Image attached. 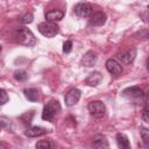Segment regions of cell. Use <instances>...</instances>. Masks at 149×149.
<instances>
[{"instance_id":"6da1fadb","label":"cell","mask_w":149,"mask_h":149,"mask_svg":"<svg viewBox=\"0 0 149 149\" xmlns=\"http://www.w3.org/2000/svg\"><path fill=\"white\" fill-rule=\"evenodd\" d=\"M14 37L15 41L24 47H34L36 44V37L35 35L31 33L30 29L26 28V27H20L15 30L14 33Z\"/></svg>"},{"instance_id":"7a4b0ae2","label":"cell","mask_w":149,"mask_h":149,"mask_svg":"<svg viewBox=\"0 0 149 149\" xmlns=\"http://www.w3.org/2000/svg\"><path fill=\"white\" fill-rule=\"evenodd\" d=\"M59 112H61V104L58 102V100H50L49 102H47V105L43 108L42 119L47 121H54V119Z\"/></svg>"},{"instance_id":"3957f363","label":"cell","mask_w":149,"mask_h":149,"mask_svg":"<svg viewBox=\"0 0 149 149\" xmlns=\"http://www.w3.org/2000/svg\"><path fill=\"white\" fill-rule=\"evenodd\" d=\"M37 29H38V31H40L43 36H45V37H48V38L55 37V36L58 34V31H59V28H58V26H57L56 23H54V22H48V21L41 22V23L37 26Z\"/></svg>"},{"instance_id":"277c9868","label":"cell","mask_w":149,"mask_h":149,"mask_svg":"<svg viewBox=\"0 0 149 149\" xmlns=\"http://www.w3.org/2000/svg\"><path fill=\"white\" fill-rule=\"evenodd\" d=\"M87 109L90 112L91 115H93L94 118H104L106 115V106L102 101L100 100H93L87 105Z\"/></svg>"},{"instance_id":"5b68a950","label":"cell","mask_w":149,"mask_h":149,"mask_svg":"<svg viewBox=\"0 0 149 149\" xmlns=\"http://www.w3.org/2000/svg\"><path fill=\"white\" fill-rule=\"evenodd\" d=\"M122 95L129 100H142L144 98V92L139 86H130L122 91Z\"/></svg>"},{"instance_id":"8992f818","label":"cell","mask_w":149,"mask_h":149,"mask_svg":"<svg viewBox=\"0 0 149 149\" xmlns=\"http://www.w3.org/2000/svg\"><path fill=\"white\" fill-rule=\"evenodd\" d=\"M73 10H74V14L79 17H88L92 15L93 7L88 2H79L74 6Z\"/></svg>"},{"instance_id":"52a82bcc","label":"cell","mask_w":149,"mask_h":149,"mask_svg":"<svg viewBox=\"0 0 149 149\" xmlns=\"http://www.w3.org/2000/svg\"><path fill=\"white\" fill-rule=\"evenodd\" d=\"M80 95H81L80 90H78V88H71V90L65 94V97H64L65 105H66V106H69V107H71V106L76 105V104L79 101Z\"/></svg>"},{"instance_id":"ba28073f","label":"cell","mask_w":149,"mask_h":149,"mask_svg":"<svg viewBox=\"0 0 149 149\" xmlns=\"http://www.w3.org/2000/svg\"><path fill=\"white\" fill-rule=\"evenodd\" d=\"M105 66H106V70H107L109 73L114 74V76H119V74H121V72H122L121 64H120L116 59H114V58L107 59L106 63H105Z\"/></svg>"},{"instance_id":"9c48e42d","label":"cell","mask_w":149,"mask_h":149,"mask_svg":"<svg viewBox=\"0 0 149 149\" xmlns=\"http://www.w3.org/2000/svg\"><path fill=\"white\" fill-rule=\"evenodd\" d=\"M107 20V15L104 12H97L93 15H91V19L88 21V24L92 27H100L104 26Z\"/></svg>"},{"instance_id":"30bf717a","label":"cell","mask_w":149,"mask_h":149,"mask_svg":"<svg viewBox=\"0 0 149 149\" xmlns=\"http://www.w3.org/2000/svg\"><path fill=\"white\" fill-rule=\"evenodd\" d=\"M97 54L92 50L87 51L84 54V56L81 57L80 59V64L84 65V66H87V68H91V66H94L95 63H97Z\"/></svg>"},{"instance_id":"8fae6325","label":"cell","mask_w":149,"mask_h":149,"mask_svg":"<svg viewBox=\"0 0 149 149\" xmlns=\"http://www.w3.org/2000/svg\"><path fill=\"white\" fill-rule=\"evenodd\" d=\"M92 147H93V149H109V143L105 135L98 134L93 137Z\"/></svg>"},{"instance_id":"7c38bea8","label":"cell","mask_w":149,"mask_h":149,"mask_svg":"<svg viewBox=\"0 0 149 149\" xmlns=\"http://www.w3.org/2000/svg\"><path fill=\"white\" fill-rule=\"evenodd\" d=\"M101 80H102V74H101V72H99V71H93V72H91V73L86 77L85 84L88 85V86L94 87V86H98V85L101 83Z\"/></svg>"},{"instance_id":"4fadbf2b","label":"cell","mask_w":149,"mask_h":149,"mask_svg":"<svg viewBox=\"0 0 149 149\" xmlns=\"http://www.w3.org/2000/svg\"><path fill=\"white\" fill-rule=\"evenodd\" d=\"M64 12L61 9H50L45 12V19L48 22H54L56 23L57 21H61L64 17Z\"/></svg>"},{"instance_id":"5bb4252c","label":"cell","mask_w":149,"mask_h":149,"mask_svg":"<svg viewBox=\"0 0 149 149\" xmlns=\"http://www.w3.org/2000/svg\"><path fill=\"white\" fill-rule=\"evenodd\" d=\"M135 57H136V49H135V48H130V49H128V50H126L125 52H122V54L119 55L120 61H121L123 64H126V65L133 63L134 59H135Z\"/></svg>"},{"instance_id":"9a60e30c","label":"cell","mask_w":149,"mask_h":149,"mask_svg":"<svg viewBox=\"0 0 149 149\" xmlns=\"http://www.w3.org/2000/svg\"><path fill=\"white\" fill-rule=\"evenodd\" d=\"M115 140H116V144H118L119 149H132L130 142H129V139L127 137V135H125L122 133H118L115 136Z\"/></svg>"},{"instance_id":"2e32d148","label":"cell","mask_w":149,"mask_h":149,"mask_svg":"<svg viewBox=\"0 0 149 149\" xmlns=\"http://www.w3.org/2000/svg\"><path fill=\"white\" fill-rule=\"evenodd\" d=\"M47 129L43 128V127H38V126H34V127H30L26 130V136L28 137H38V136H42L44 134H47Z\"/></svg>"},{"instance_id":"e0dca14e","label":"cell","mask_w":149,"mask_h":149,"mask_svg":"<svg viewBox=\"0 0 149 149\" xmlns=\"http://www.w3.org/2000/svg\"><path fill=\"white\" fill-rule=\"evenodd\" d=\"M24 97L30 100V101H37L38 100V90L35 87H30V88H24L23 90Z\"/></svg>"},{"instance_id":"ac0fdd59","label":"cell","mask_w":149,"mask_h":149,"mask_svg":"<svg viewBox=\"0 0 149 149\" xmlns=\"http://www.w3.org/2000/svg\"><path fill=\"white\" fill-rule=\"evenodd\" d=\"M35 148L36 149H56V146L50 140H40L36 143Z\"/></svg>"},{"instance_id":"d6986e66","label":"cell","mask_w":149,"mask_h":149,"mask_svg":"<svg viewBox=\"0 0 149 149\" xmlns=\"http://www.w3.org/2000/svg\"><path fill=\"white\" fill-rule=\"evenodd\" d=\"M140 136L142 139L144 147H148V144H149V130H148V128L140 127Z\"/></svg>"},{"instance_id":"ffe728a7","label":"cell","mask_w":149,"mask_h":149,"mask_svg":"<svg viewBox=\"0 0 149 149\" xmlns=\"http://www.w3.org/2000/svg\"><path fill=\"white\" fill-rule=\"evenodd\" d=\"M14 78L17 81H24L28 79V72L24 70H16L14 72Z\"/></svg>"},{"instance_id":"44dd1931","label":"cell","mask_w":149,"mask_h":149,"mask_svg":"<svg viewBox=\"0 0 149 149\" xmlns=\"http://www.w3.org/2000/svg\"><path fill=\"white\" fill-rule=\"evenodd\" d=\"M33 20H34V15L31 13H26L19 17V22L22 24H28V23L33 22Z\"/></svg>"},{"instance_id":"7402d4cb","label":"cell","mask_w":149,"mask_h":149,"mask_svg":"<svg viewBox=\"0 0 149 149\" xmlns=\"http://www.w3.org/2000/svg\"><path fill=\"white\" fill-rule=\"evenodd\" d=\"M8 100H9V97H8L7 92L3 88H0V106L1 105H5Z\"/></svg>"},{"instance_id":"603a6c76","label":"cell","mask_w":149,"mask_h":149,"mask_svg":"<svg viewBox=\"0 0 149 149\" xmlns=\"http://www.w3.org/2000/svg\"><path fill=\"white\" fill-rule=\"evenodd\" d=\"M71 49H72V42L71 41H65L63 43V51L65 54H68V52L71 51Z\"/></svg>"},{"instance_id":"cb8c5ba5","label":"cell","mask_w":149,"mask_h":149,"mask_svg":"<svg viewBox=\"0 0 149 149\" xmlns=\"http://www.w3.org/2000/svg\"><path fill=\"white\" fill-rule=\"evenodd\" d=\"M142 118L144 122H149V118H148V105L146 104L143 107V112H142Z\"/></svg>"},{"instance_id":"d4e9b609","label":"cell","mask_w":149,"mask_h":149,"mask_svg":"<svg viewBox=\"0 0 149 149\" xmlns=\"http://www.w3.org/2000/svg\"><path fill=\"white\" fill-rule=\"evenodd\" d=\"M1 51H2V48H1V45H0V55H1Z\"/></svg>"}]
</instances>
